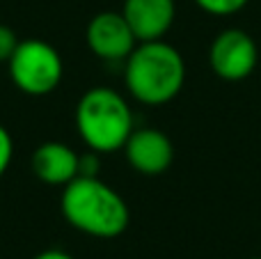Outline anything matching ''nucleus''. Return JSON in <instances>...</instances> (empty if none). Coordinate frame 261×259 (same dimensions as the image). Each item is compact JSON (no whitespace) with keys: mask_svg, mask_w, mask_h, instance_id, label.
I'll return each instance as SVG.
<instances>
[{"mask_svg":"<svg viewBox=\"0 0 261 259\" xmlns=\"http://www.w3.org/2000/svg\"><path fill=\"white\" fill-rule=\"evenodd\" d=\"M62 216L73 229L96 239H115L130 223L128 204L113 186L99 177L78 174L62 188Z\"/></svg>","mask_w":261,"mask_h":259,"instance_id":"obj_1","label":"nucleus"},{"mask_svg":"<svg viewBox=\"0 0 261 259\" xmlns=\"http://www.w3.org/2000/svg\"><path fill=\"white\" fill-rule=\"evenodd\" d=\"M186 62L172 44L163 39L138 41L124 60V85L128 94L147 106H163L181 92Z\"/></svg>","mask_w":261,"mask_h":259,"instance_id":"obj_2","label":"nucleus"},{"mask_svg":"<svg viewBox=\"0 0 261 259\" xmlns=\"http://www.w3.org/2000/svg\"><path fill=\"white\" fill-rule=\"evenodd\" d=\"M76 128L81 140L96 154L124 149L135 128L128 101L113 87H92L76 106Z\"/></svg>","mask_w":261,"mask_h":259,"instance_id":"obj_3","label":"nucleus"},{"mask_svg":"<svg viewBox=\"0 0 261 259\" xmlns=\"http://www.w3.org/2000/svg\"><path fill=\"white\" fill-rule=\"evenodd\" d=\"M12 83L30 96H46L64 76L62 55L44 39H21L7 62Z\"/></svg>","mask_w":261,"mask_h":259,"instance_id":"obj_4","label":"nucleus"},{"mask_svg":"<svg viewBox=\"0 0 261 259\" xmlns=\"http://www.w3.org/2000/svg\"><path fill=\"white\" fill-rule=\"evenodd\" d=\"M257 60L259 50L254 39L239 28H227L216 35L208 48V64L213 73L227 83H239L248 78L257 67Z\"/></svg>","mask_w":261,"mask_h":259,"instance_id":"obj_5","label":"nucleus"},{"mask_svg":"<svg viewBox=\"0 0 261 259\" xmlns=\"http://www.w3.org/2000/svg\"><path fill=\"white\" fill-rule=\"evenodd\" d=\"M85 39L90 50L101 60L119 62L126 60L138 46V37L133 35L128 21L122 12H101L87 23Z\"/></svg>","mask_w":261,"mask_h":259,"instance_id":"obj_6","label":"nucleus"},{"mask_svg":"<svg viewBox=\"0 0 261 259\" xmlns=\"http://www.w3.org/2000/svg\"><path fill=\"white\" fill-rule=\"evenodd\" d=\"M124 151H126L130 168L140 174H147V177L163 174L174 159L172 140L163 131L151 126L133 128V133L124 145Z\"/></svg>","mask_w":261,"mask_h":259,"instance_id":"obj_7","label":"nucleus"},{"mask_svg":"<svg viewBox=\"0 0 261 259\" xmlns=\"http://www.w3.org/2000/svg\"><path fill=\"white\" fill-rule=\"evenodd\" d=\"M32 174L48 186H67L81 174V154L58 140L41 142L30 159Z\"/></svg>","mask_w":261,"mask_h":259,"instance_id":"obj_8","label":"nucleus"},{"mask_svg":"<svg viewBox=\"0 0 261 259\" xmlns=\"http://www.w3.org/2000/svg\"><path fill=\"white\" fill-rule=\"evenodd\" d=\"M124 18L138 41L163 39L176 16L174 0H124Z\"/></svg>","mask_w":261,"mask_h":259,"instance_id":"obj_9","label":"nucleus"},{"mask_svg":"<svg viewBox=\"0 0 261 259\" xmlns=\"http://www.w3.org/2000/svg\"><path fill=\"white\" fill-rule=\"evenodd\" d=\"M248 3L250 0H195L199 9L213 14V16H231V14L241 12Z\"/></svg>","mask_w":261,"mask_h":259,"instance_id":"obj_10","label":"nucleus"},{"mask_svg":"<svg viewBox=\"0 0 261 259\" xmlns=\"http://www.w3.org/2000/svg\"><path fill=\"white\" fill-rule=\"evenodd\" d=\"M18 41H21V39L16 37V32H14L9 25L0 23V62H5V64L9 62V58L14 55Z\"/></svg>","mask_w":261,"mask_h":259,"instance_id":"obj_11","label":"nucleus"},{"mask_svg":"<svg viewBox=\"0 0 261 259\" xmlns=\"http://www.w3.org/2000/svg\"><path fill=\"white\" fill-rule=\"evenodd\" d=\"M12 156H14V140H12V133L0 124V177L7 172L9 163H12Z\"/></svg>","mask_w":261,"mask_h":259,"instance_id":"obj_12","label":"nucleus"},{"mask_svg":"<svg viewBox=\"0 0 261 259\" xmlns=\"http://www.w3.org/2000/svg\"><path fill=\"white\" fill-rule=\"evenodd\" d=\"M99 159L96 151L90 149V154H81V174L83 177H99Z\"/></svg>","mask_w":261,"mask_h":259,"instance_id":"obj_13","label":"nucleus"},{"mask_svg":"<svg viewBox=\"0 0 261 259\" xmlns=\"http://www.w3.org/2000/svg\"><path fill=\"white\" fill-rule=\"evenodd\" d=\"M32 259H73L69 252H64V250H58V248H50V250H44V252H39V255H35Z\"/></svg>","mask_w":261,"mask_h":259,"instance_id":"obj_14","label":"nucleus"},{"mask_svg":"<svg viewBox=\"0 0 261 259\" xmlns=\"http://www.w3.org/2000/svg\"><path fill=\"white\" fill-rule=\"evenodd\" d=\"M252 259H261V257H252Z\"/></svg>","mask_w":261,"mask_h":259,"instance_id":"obj_15","label":"nucleus"}]
</instances>
